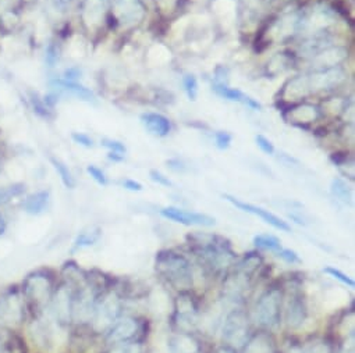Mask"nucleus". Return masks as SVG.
<instances>
[{
    "label": "nucleus",
    "mask_w": 355,
    "mask_h": 353,
    "mask_svg": "<svg viewBox=\"0 0 355 353\" xmlns=\"http://www.w3.org/2000/svg\"><path fill=\"white\" fill-rule=\"evenodd\" d=\"M121 314V299L120 296L113 292H105L98 296L94 316L91 320L92 329L95 332H105L107 331Z\"/></svg>",
    "instance_id": "obj_5"
},
{
    "label": "nucleus",
    "mask_w": 355,
    "mask_h": 353,
    "mask_svg": "<svg viewBox=\"0 0 355 353\" xmlns=\"http://www.w3.org/2000/svg\"><path fill=\"white\" fill-rule=\"evenodd\" d=\"M323 273H324V274H327V275H330L331 278L337 280L338 282H341L343 285H345V287H348V288H354V287H355L354 280H352L349 275L344 274L341 270L336 269V267H331V266L324 267V269H323Z\"/></svg>",
    "instance_id": "obj_38"
},
{
    "label": "nucleus",
    "mask_w": 355,
    "mask_h": 353,
    "mask_svg": "<svg viewBox=\"0 0 355 353\" xmlns=\"http://www.w3.org/2000/svg\"><path fill=\"white\" fill-rule=\"evenodd\" d=\"M330 192L333 195V198H336L337 201H340L344 205H348L351 202V188L348 185V183L340 176H336V179L331 180L330 183Z\"/></svg>",
    "instance_id": "obj_31"
},
{
    "label": "nucleus",
    "mask_w": 355,
    "mask_h": 353,
    "mask_svg": "<svg viewBox=\"0 0 355 353\" xmlns=\"http://www.w3.org/2000/svg\"><path fill=\"white\" fill-rule=\"evenodd\" d=\"M191 251L212 273H222L237 259L229 239L205 233H194L187 237Z\"/></svg>",
    "instance_id": "obj_1"
},
{
    "label": "nucleus",
    "mask_w": 355,
    "mask_h": 353,
    "mask_svg": "<svg viewBox=\"0 0 355 353\" xmlns=\"http://www.w3.org/2000/svg\"><path fill=\"white\" fill-rule=\"evenodd\" d=\"M300 353H333L331 345L324 339H313L308 342Z\"/></svg>",
    "instance_id": "obj_36"
},
{
    "label": "nucleus",
    "mask_w": 355,
    "mask_h": 353,
    "mask_svg": "<svg viewBox=\"0 0 355 353\" xmlns=\"http://www.w3.org/2000/svg\"><path fill=\"white\" fill-rule=\"evenodd\" d=\"M53 292V280L44 271H35L27 275L23 282V296L34 311H42L45 306L51 305Z\"/></svg>",
    "instance_id": "obj_4"
},
{
    "label": "nucleus",
    "mask_w": 355,
    "mask_h": 353,
    "mask_svg": "<svg viewBox=\"0 0 355 353\" xmlns=\"http://www.w3.org/2000/svg\"><path fill=\"white\" fill-rule=\"evenodd\" d=\"M81 77H83V70L80 67H77V66L69 67L63 73V80L70 81V82H78L81 80Z\"/></svg>",
    "instance_id": "obj_48"
},
{
    "label": "nucleus",
    "mask_w": 355,
    "mask_h": 353,
    "mask_svg": "<svg viewBox=\"0 0 355 353\" xmlns=\"http://www.w3.org/2000/svg\"><path fill=\"white\" fill-rule=\"evenodd\" d=\"M107 6L109 0H83L81 20L89 31L102 26L106 19Z\"/></svg>",
    "instance_id": "obj_18"
},
{
    "label": "nucleus",
    "mask_w": 355,
    "mask_h": 353,
    "mask_svg": "<svg viewBox=\"0 0 355 353\" xmlns=\"http://www.w3.org/2000/svg\"><path fill=\"white\" fill-rule=\"evenodd\" d=\"M250 335V320L248 316L241 309L232 310L225 318L222 327V339L226 342V346L233 349L243 347Z\"/></svg>",
    "instance_id": "obj_7"
},
{
    "label": "nucleus",
    "mask_w": 355,
    "mask_h": 353,
    "mask_svg": "<svg viewBox=\"0 0 355 353\" xmlns=\"http://www.w3.org/2000/svg\"><path fill=\"white\" fill-rule=\"evenodd\" d=\"M26 191V185L24 184H13L9 187H3L0 188V205L9 203L12 199L21 197Z\"/></svg>",
    "instance_id": "obj_34"
},
{
    "label": "nucleus",
    "mask_w": 355,
    "mask_h": 353,
    "mask_svg": "<svg viewBox=\"0 0 355 353\" xmlns=\"http://www.w3.org/2000/svg\"><path fill=\"white\" fill-rule=\"evenodd\" d=\"M344 353H352V350L351 352H344Z\"/></svg>",
    "instance_id": "obj_58"
},
{
    "label": "nucleus",
    "mask_w": 355,
    "mask_h": 353,
    "mask_svg": "<svg viewBox=\"0 0 355 353\" xmlns=\"http://www.w3.org/2000/svg\"><path fill=\"white\" fill-rule=\"evenodd\" d=\"M183 87H184L187 98L191 102H196L198 99V93H200V85H198L197 77L194 74H186L183 77Z\"/></svg>",
    "instance_id": "obj_35"
},
{
    "label": "nucleus",
    "mask_w": 355,
    "mask_h": 353,
    "mask_svg": "<svg viewBox=\"0 0 355 353\" xmlns=\"http://www.w3.org/2000/svg\"><path fill=\"white\" fill-rule=\"evenodd\" d=\"M139 120L145 127V129L153 136L164 138L171 131L170 120L160 113H144L141 114Z\"/></svg>",
    "instance_id": "obj_23"
},
{
    "label": "nucleus",
    "mask_w": 355,
    "mask_h": 353,
    "mask_svg": "<svg viewBox=\"0 0 355 353\" xmlns=\"http://www.w3.org/2000/svg\"><path fill=\"white\" fill-rule=\"evenodd\" d=\"M306 77H308V82H309L312 95L318 93V92L337 89L347 81V73L341 66L333 67V69L316 70V71H312Z\"/></svg>",
    "instance_id": "obj_10"
},
{
    "label": "nucleus",
    "mask_w": 355,
    "mask_h": 353,
    "mask_svg": "<svg viewBox=\"0 0 355 353\" xmlns=\"http://www.w3.org/2000/svg\"><path fill=\"white\" fill-rule=\"evenodd\" d=\"M179 2L180 0H156L159 9L164 13L173 12L177 8V5H179Z\"/></svg>",
    "instance_id": "obj_50"
},
{
    "label": "nucleus",
    "mask_w": 355,
    "mask_h": 353,
    "mask_svg": "<svg viewBox=\"0 0 355 353\" xmlns=\"http://www.w3.org/2000/svg\"><path fill=\"white\" fill-rule=\"evenodd\" d=\"M308 316V309L305 299L300 291H293L286 300L284 306V321L288 328L297 329L300 328Z\"/></svg>",
    "instance_id": "obj_16"
},
{
    "label": "nucleus",
    "mask_w": 355,
    "mask_h": 353,
    "mask_svg": "<svg viewBox=\"0 0 355 353\" xmlns=\"http://www.w3.org/2000/svg\"><path fill=\"white\" fill-rule=\"evenodd\" d=\"M251 280H252L251 275L233 269V271L226 277L225 284H223L225 300L234 303V305H240L243 302L247 291L251 287Z\"/></svg>",
    "instance_id": "obj_13"
},
{
    "label": "nucleus",
    "mask_w": 355,
    "mask_h": 353,
    "mask_svg": "<svg viewBox=\"0 0 355 353\" xmlns=\"http://www.w3.org/2000/svg\"><path fill=\"white\" fill-rule=\"evenodd\" d=\"M139 321L134 317L125 316L120 317L107 331H106V343L117 345L123 342L132 341L139 332Z\"/></svg>",
    "instance_id": "obj_14"
},
{
    "label": "nucleus",
    "mask_w": 355,
    "mask_h": 353,
    "mask_svg": "<svg viewBox=\"0 0 355 353\" xmlns=\"http://www.w3.org/2000/svg\"><path fill=\"white\" fill-rule=\"evenodd\" d=\"M3 171V159H2V156H0V172Z\"/></svg>",
    "instance_id": "obj_57"
},
{
    "label": "nucleus",
    "mask_w": 355,
    "mask_h": 353,
    "mask_svg": "<svg viewBox=\"0 0 355 353\" xmlns=\"http://www.w3.org/2000/svg\"><path fill=\"white\" fill-rule=\"evenodd\" d=\"M102 237V228L98 226H91L87 227L85 230H83L74 239L73 242V248H71V253H76L84 248H89L94 246L95 244L99 242Z\"/></svg>",
    "instance_id": "obj_28"
},
{
    "label": "nucleus",
    "mask_w": 355,
    "mask_h": 353,
    "mask_svg": "<svg viewBox=\"0 0 355 353\" xmlns=\"http://www.w3.org/2000/svg\"><path fill=\"white\" fill-rule=\"evenodd\" d=\"M222 197H223L225 201L232 203L234 208H237V209H240V210H243L245 213H250V215H254V216L259 217L262 221H265L266 224H269L275 230H279L282 233H290L291 231V227L288 226V223L284 221L283 219H280L279 216L273 215L272 212H269V210H266L263 208H259V206L243 202L239 198H236L233 195H229V194H223Z\"/></svg>",
    "instance_id": "obj_12"
},
{
    "label": "nucleus",
    "mask_w": 355,
    "mask_h": 353,
    "mask_svg": "<svg viewBox=\"0 0 355 353\" xmlns=\"http://www.w3.org/2000/svg\"><path fill=\"white\" fill-rule=\"evenodd\" d=\"M71 138H73V141H74L77 145L84 146V147H87V149H91V147L95 146L94 139H92L88 134H85V132H73V134H71Z\"/></svg>",
    "instance_id": "obj_46"
},
{
    "label": "nucleus",
    "mask_w": 355,
    "mask_h": 353,
    "mask_svg": "<svg viewBox=\"0 0 355 353\" xmlns=\"http://www.w3.org/2000/svg\"><path fill=\"white\" fill-rule=\"evenodd\" d=\"M156 273L174 289L189 292L194 285L193 266L190 260L174 251H160L155 257Z\"/></svg>",
    "instance_id": "obj_2"
},
{
    "label": "nucleus",
    "mask_w": 355,
    "mask_h": 353,
    "mask_svg": "<svg viewBox=\"0 0 355 353\" xmlns=\"http://www.w3.org/2000/svg\"><path fill=\"white\" fill-rule=\"evenodd\" d=\"M30 102H31V106L34 109V113H37L40 117L45 118V120H51L55 117V113H53V109L49 107L44 98H41L38 93L35 92H31L30 93Z\"/></svg>",
    "instance_id": "obj_33"
},
{
    "label": "nucleus",
    "mask_w": 355,
    "mask_h": 353,
    "mask_svg": "<svg viewBox=\"0 0 355 353\" xmlns=\"http://www.w3.org/2000/svg\"><path fill=\"white\" fill-rule=\"evenodd\" d=\"M74 289H76V285L64 282L59 288H56L53 292L51 307L56 321L60 325H69L73 321Z\"/></svg>",
    "instance_id": "obj_9"
},
{
    "label": "nucleus",
    "mask_w": 355,
    "mask_h": 353,
    "mask_svg": "<svg viewBox=\"0 0 355 353\" xmlns=\"http://www.w3.org/2000/svg\"><path fill=\"white\" fill-rule=\"evenodd\" d=\"M107 159L112 160L113 163H120V161L124 160V154H120V153H116V152H109Z\"/></svg>",
    "instance_id": "obj_54"
},
{
    "label": "nucleus",
    "mask_w": 355,
    "mask_h": 353,
    "mask_svg": "<svg viewBox=\"0 0 355 353\" xmlns=\"http://www.w3.org/2000/svg\"><path fill=\"white\" fill-rule=\"evenodd\" d=\"M51 88H52L53 92L59 93L60 96L62 95H69L71 98H76V99H78L81 102L89 103V105H95L96 103L95 93L89 88L81 85L80 82H70V81H66V80L60 78V80L52 81L51 82Z\"/></svg>",
    "instance_id": "obj_20"
},
{
    "label": "nucleus",
    "mask_w": 355,
    "mask_h": 353,
    "mask_svg": "<svg viewBox=\"0 0 355 353\" xmlns=\"http://www.w3.org/2000/svg\"><path fill=\"white\" fill-rule=\"evenodd\" d=\"M60 46L56 44V42H51L45 51V62L48 64V67H55L59 60H60Z\"/></svg>",
    "instance_id": "obj_39"
},
{
    "label": "nucleus",
    "mask_w": 355,
    "mask_h": 353,
    "mask_svg": "<svg viewBox=\"0 0 355 353\" xmlns=\"http://www.w3.org/2000/svg\"><path fill=\"white\" fill-rule=\"evenodd\" d=\"M6 228H8L6 220H5V217L2 215H0V237H2L6 233Z\"/></svg>",
    "instance_id": "obj_55"
},
{
    "label": "nucleus",
    "mask_w": 355,
    "mask_h": 353,
    "mask_svg": "<svg viewBox=\"0 0 355 353\" xmlns=\"http://www.w3.org/2000/svg\"><path fill=\"white\" fill-rule=\"evenodd\" d=\"M311 88L306 75H295L290 78L282 89V100L286 103H300L311 96Z\"/></svg>",
    "instance_id": "obj_19"
},
{
    "label": "nucleus",
    "mask_w": 355,
    "mask_h": 353,
    "mask_svg": "<svg viewBox=\"0 0 355 353\" xmlns=\"http://www.w3.org/2000/svg\"><path fill=\"white\" fill-rule=\"evenodd\" d=\"M51 205V192L49 191H38L35 194L28 195L23 201V209L26 213L31 216H40L48 210Z\"/></svg>",
    "instance_id": "obj_25"
},
{
    "label": "nucleus",
    "mask_w": 355,
    "mask_h": 353,
    "mask_svg": "<svg viewBox=\"0 0 355 353\" xmlns=\"http://www.w3.org/2000/svg\"><path fill=\"white\" fill-rule=\"evenodd\" d=\"M87 172L89 174L91 179H92L98 185H101V187H107L109 180H107L106 174L102 171V168H99V167L95 165V164H89V165H87Z\"/></svg>",
    "instance_id": "obj_40"
},
{
    "label": "nucleus",
    "mask_w": 355,
    "mask_h": 353,
    "mask_svg": "<svg viewBox=\"0 0 355 353\" xmlns=\"http://www.w3.org/2000/svg\"><path fill=\"white\" fill-rule=\"evenodd\" d=\"M149 179H150L155 184H157V185H160V187H164V188L173 187V183L170 181L168 176H166L164 174H162V172L157 171V170H150V171H149Z\"/></svg>",
    "instance_id": "obj_44"
},
{
    "label": "nucleus",
    "mask_w": 355,
    "mask_h": 353,
    "mask_svg": "<svg viewBox=\"0 0 355 353\" xmlns=\"http://www.w3.org/2000/svg\"><path fill=\"white\" fill-rule=\"evenodd\" d=\"M101 145L103 147L109 149V152H116V153H120V154H125V152H127L125 145L123 142H120V141H114V139L106 138V139H102Z\"/></svg>",
    "instance_id": "obj_45"
},
{
    "label": "nucleus",
    "mask_w": 355,
    "mask_h": 353,
    "mask_svg": "<svg viewBox=\"0 0 355 353\" xmlns=\"http://www.w3.org/2000/svg\"><path fill=\"white\" fill-rule=\"evenodd\" d=\"M215 353H236V349H233L230 346H222Z\"/></svg>",
    "instance_id": "obj_56"
},
{
    "label": "nucleus",
    "mask_w": 355,
    "mask_h": 353,
    "mask_svg": "<svg viewBox=\"0 0 355 353\" xmlns=\"http://www.w3.org/2000/svg\"><path fill=\"white\" fill-rule=\"evenodd\" d=\"M49 160H51V164L53 165L55 171L59 174L60 181L63 183V185L67 190H74L77 183H76V179H74L71 170L69 168V165L64 161H62L59 157H55V156H51Z\"/></svg>",
    "instance_id": "obj_29"
},
{
    "label": "nucleus",
    "mask_w": 355,
    "mask_h": 353,
    "mask_svg": "<svg viewBox=\"0 0 355 353\" xmlns=\"http://www.w3.org/2000/svg\"><path fill=\"white\" fill-rule=\"evenodd\" d=\"M170 353H201L200 341L189 332H177L167 341Z\"/></svg>",
    "instance_id": "obj_21"
},
{
    "label": "nucleus",
    "mask_w": 355,
    "mask_h": 353,
    "mask_svg": "<svg viewBox=\"0 0 355 353\" xmlns=\"http://www.w3.org/2000/svg\"><path fill=\"white\" fill-rule=\"evenodd\" d=\"M283 292L277 287L269 288L261 295L254 307V320L265 329H276L282 320Z\"/></svg>",
    "instance_id": "obj_3"
},
{
    "label": "nucleus",
    "mask_w": 355,
    "mask_h": 353,
    "mask_svg": "<svg viewBox=\"0 0 355 353\" xmlns=\"http://www.w3.org/2000/svg\"><path fill=\"white\" fill-rule=\"evenodd\" d=\"M261 266H262L261 255L257 253V252H250L243 259H240V262L234 266V269L252 277Z\"/></svg>",
    "instance_id": "obj_30"
},
{
    "label": "nucleus",
    "mask_w": 355,
    "mask_h": 353,
    "mask_svg": "<svg viewBox=\"0 0 355 353\" xmlns=\"http://www.w3.org/2000/svg\"><path fill=\"white\" fill-rule=\"evenodd\" d=\"M279 161H282L284 165H287V167H295V165H300V161L295 159V157H293L291 154H287V153H284V152H280L279 153Z\"/></svg>",
    "instance_id": "obj_51"
},
{
    "label": "nucleus",
    "mask_w": 355,
    "mask_h": 353,
    "mask_svg": "<svg viewBox=\"0 0 355 353\" xmlns=\"http://www.w3.org/2000/svg\"><path fill=\"white\" fill-rule=\"evenodd\" d=\"M166 164H167V167H168L171 171H174V172H186L187 168H189L187 164H186L183 160H180L179 157L166 160Z\"/></svg>",
    "instance_id": "obj_49"
},
{
    "label": "nucleus",
    "mask_w": 355,
    "mask_h": 353,
    "mask_svg": "<svg viewBox=\"0 0 355 353\" xmlns=\"http://www.w3.org/2000/svg\"><path fill=\"white\" fill-rule=\"evenodd\" d=\"M113 16L120 27L131 28L144 21L146 8L142 0H113Z\"/></svg>",
    "instance_id": "obj_8"
},
{
    "label": "nucleus",
    "mask_w": 355,
    "mask_h": 353,
    "mask_svg": "<svg viewBox=\"0 0 355 353\" xmlns=\"http://www.w3.org/2000/svg\"><path fill=\"white\" fill-rule=\"evenodd\" d=\"M73 2H74V0H51V3L53 5V8L56 10H60V12L67 10Z\"/></svg>",
    "instance_id": "obj_53"
},
{
    "label": "nucleus",
    "mask_w": 355,
    "mask_h": 353,
    "mask_svg": "<svg viewBox=\"0 0 355 353\" xmlns=\"http://www.w3.org/2000/svg\"><path fill=\"white\" fill-rule=\"evenodd\" d=\"M348 59V49L341 45H331L309 59L313 71L340 67Z\"/></svg>",
    "instance_id": "obj_17"
},
{
    "label": "nucleus",
    "mask_w": 355,
    "mask_h": 353,
    "mask_svg": "<svg viewBox=\"0 0 355 353\" xmlns=\"http://www.w3.org/2000/svg\"><path fill=\"white\" fill-rule=\"evenodd\" d=\"M123 188H125L127 191H131V192H141L142 191V184H139L138 181L135 180H131V179H127L121 183Z\"/></svg>",
    "instance_id": "obj_52"
},
{
    "label": "nucleus",
    "mask_w": 355,
    "mask_h": 353,
    "mask_svg": "<svg viewBox=\"0 0 355 353\" xmlns=\"http://www.w3.org/2000/svg\"><path fill=\"white\" fill-rule=\"evenodd\" d=\"M276 256L279 259H282L283 262L288 263V264H300V263H302L300 255L295 251H293V249L282 248L279 252H276Z\"/></svg>",
    "instance_id": "obj_42"
},
{
    "label": "nucleus",
    "mask_w": 355,
    "mask_h": 353,
    "mask_svg": "<svg viewBox=\"0 0 355 353\" xmlns=\"http://www.w3.org/2000/svg\"><path fill=\"white\" fill-rule=\"evenodd\" d=\"M24 299L16 292L10 291L0 298V321L6 324H20L26 316Z\"/></svg>",
    "instance_id": "obj_15"
},
{
    "label": "nucleus",
    "mask_w": 355,
    "mask_h": 353,
    "mask_svg": "<svg viewBox=\"0 0 355 353\" xmlns=\"http://www.w3.org/2000/svg\"><path fill=\"white\" fill-rule=\"evenodd\" d=\"M254 245L259 251H268V252H279L283 245L280 238L272 234H259L254 237Z\"/></svg>",
    "instance_id": "obj_32"
},
{
    "label": "nucleus",
    "mask_w": 355,
    "mask_h": 353,
    "mask_svg": "<svg viewBox=\"0 0 355 353\" xmlns=\"http://www.w3.org/2000/svg\"><path fill=\"white\" fill-rule=\"evenodd\" d=\"M243 347L244 353H276L275 341L266 332H259L251 336Z\"/></svg>",
    "instance_id": "obj_27"
},
{
    "label": "nucleus",
    "mask_w": 355,
    "mask_h": 353,
    "mask_svg": "<svg viewBox=\"0 0 355 353\" xmlns=\"http://www.w3.org/2000/svg\"><path fill=\"white\" fill-rule=\"evenodd\" d=\"M160 216L166 220L174 221L182 226H187V227H214L216 224V219L209 215L191 212V210H186L175 206L163 208L160 210Z\"/></svg>",
    "instance_id": "obj_11"
},
{
    "label": "nucleus",
    "mask_w": 355,
    "mask_h": 353,
    "mask_svg": "<svg viewBox=\"0 0 355 353\" xmlns=\"http://www.w3.org/2000/svg\"><path fill=\"white\" fill-rule=\"evenodd\" d=\"M212 89L223 99H227L230 102H237V103H241L244 106H247L248 109L251 110H257V111H261L262 110V105L248 96L247 93H244L243 91L237 89V88H232L230 85H220V84H212Z\"/></svg>",
    "instance_id": "obj_22"
},
{
    "label": "nucleus",
    "mask_w": 355,
    "mask_h": 353,
    "mask_svg": "<svg viewBox=\"0 0 355 353\" xmlns=\"http://www.w3.org/2000/svg\"><path fill=\"white\" fill-rule=\"evenodd\" d=\"M233 135L227 131H218L215 132V145L219 150H226L232 146Z\"/></svg>",
    "instance_id": "obj_41"
},
{
    "label": "nucleus",
    "mask_w": 355,
    "mask_h": 353,
    "mask_svg": "<svg viewBox=\"0 0 355 353\" xmlns=\"http://www.w3.org/2000/svg\"><path fill=\"white\" fill-rule=\"evenodd\" d=\"M293 64H294V57L290 53L287 52L275 53L266 64V75L268 78H277L279 75L290 70Z\"/></svg>",
    "instance_id": "obj_26"
},
{
    "label": "nucleus",
    "mask_w": 355,
    "mask_h": 353,
    "mask_svg": "<svg viewBox=\"0 0 355 353\" xmlns=\"http://www.w3.org/2000/svg\"><path fill=\"white\" fill-rule=\"evenodd\" d=\"M173 324L179 332L193 334L200 325V307L190 292H180L174 300Z\"/></svg>",
    "instance_id": "obj_6"
},
{
    "label": "nucleus",
    "mask_w": 355,
    "mask_h": 353,
    "mask_svg": "<svg viewBox=\"0 0 355 353\" xmlns=\"http://www.w3.org/2000/svg\"><path fill=\"white\" fill-rule=\"evenodd\" d=\"M229 80H230V70L226 66H218L215 69V82L214 84L229 85Z\"/></svg>",
    "instance_id": "obj_47"
},
{
    "label": "nucleus",
    "mask_w": 355,
    "mask_h": 353,
    "mask_svg": "<svg viewBox=\"0 0 355 353\" xmlns=\"http://www.w3.org/2000/svg\"><path fill=\"white\" fill-rule=\"evenodd\" d=\"M105 353H142V343L135 341H128V342L112 345V347Z\"/></svg>",
    "instance_id": "obj_37"
},
{
    "label": "nucleus",
    "mask_w": 355,
    "mask_h": 353,
    "mask_svg": "<svg viewBox=\"0 0 355 353\" xmlns=\"http://www.w3.org/2000/svg\"><path fill=\"white\" fill-rule=\"evenodd\" d=\"M290 116V121L297 124L298 127L302 128V125L305 124H311L313 121H318L320 117V110L309 103H301L295 107H293L288 111Z\"/></svg>",
    "instance_id": "obj_24"
},
{
    "label": "nucleus",
    "mask_w": 355,
    "mask_h": 353,
    "mask_svg": "<svg viewBox=\"0 0 355 353\" xmlns=\"http://www.w3.org/2000/svg\"><path fill=\"white\" fill-rule=\"evenodd\" d=\"M255 142H257V146L265 153V154H269V156H273L275 154V145L272 143V141L269 138H266L265 135L262 134H258L255 136Z\"/></svg>",
    "instance_id": "obj_43"
}]
</instances>
